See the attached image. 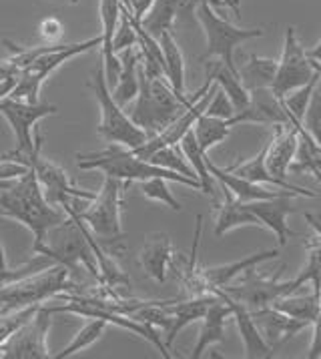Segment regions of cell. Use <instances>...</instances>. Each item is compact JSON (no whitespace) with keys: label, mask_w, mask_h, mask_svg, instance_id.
<instances>
[{"label":"cell","mask_w":321,"mask_h":359,"mask_svg":"<svg viewBox=\"0 0 321 359\" xmlns=\"http://www.w3.org/2000/svg\"><path fill=\"white\" fill-rule=\"evenodd\" d=\"M123 4V8H129V0H118Z\"/></svg>","instance_id":"f5cc1de1"},{"label":"cell","mask_w":321,"mask_h":359,"mask_svg":"<svg viewBox=\"0 0 321 359\" xmlns=\"http://www.w3.org/2000/svg\"><path fill=\"white\" fill-rule=\"evenodd\" d=\"M311 325H313V337H311V345H309V351H307V359H320L321 358V305H320V313H317L315 321H313Z\"/></svg>","instance_id":"f6af8a7d"},{"label":"cell","mask_w":321,"mask_h":359,"mask_svg":"<svg viewBox=\"0 0 321 359\" xmlns=\"http://www.w3.org/2000/svg\"><path fill=\"white\" fill-rule=\"evenodd\" d=\"M205 72L207 76H211L221 90L229 97V101L235 107V113H241L243 109H247L249 102H251V95L249 90L243 86V83L239 81V74L233 72L221 58L217 60H211L209 62L205 60Z\"/></svg>","instance_id":"83f0119b"},{"label":"cell","mask_w":321,"mask_h":359,"mask_svg":"<svg viewBox=\"0 0 321 359\" xmlns=\"http://www.w3.org/2000/svg\"><path fill=\"white\" fill-rule=\"evenodd\" d=\"M0 217L15 219L29 227L34 245L46 241V233L64 221V215L46 201L43 187L32 169L18 177L13 187L0 189Z\"/></svg>","instance_id":"7a4b0ae2"},{"label":"cell","mask_w":321,"mask_h":359,"mask_svg":"<svg viewBox=\"0 0 321 359\" xmlns=\"http://www.w3.org/2000/svg\"><path fill=\"white\" fill-rule=\"evenodd\" d=\"M307 57H309V60L313 62L315 71L321 74V39L317 41V44H315V46H311V48L307 50Z\"/></svg>","instance_id":"c3c4849f"},{"label":"cell","mask_w":321,"mask_h":359,"mask_svg":"<svg viewBox=\"0 0 321 359\" xmlns=\"http://www.w3.org/2000/svg\"><path fill=\"white\" fill-rule=\"evenodd\" d=\"M173 255H175L173 243L167 233H163V231L146 233L139 259H141V265H143L149 279H153L157 283H165Z\"/></svg>","instance_id":"44dd1931"},{"label":"cell","mask_w":321,"mask_h":359,"mask_svg":"<svg viewBox=\"0 0 321 359\" xmlns=\"http://www.w3.org/2000/svg\"><path fill=\"white\" fill-rule=\"evenodd\" d=\"M53 311L48 305H39L34 316L30 317L25 325L4 341L0 344V359H46L48 353V330H50V319Z\"/></svg>","instance_id":"5bb4252c"},{"label":"cell","mask_w":321,"mask_h":359,"mask_svg":"<svg viewBox=\"0 0 321 359\" xmlns=\"http://www.w3.org/2000/svg\"><path fill=\"white\" fill-rule=\"evenodd\" d=\"M315 74H317V71L307 57V50L299 43L295 29L287 27L285 39H283L281 58L278 60V72H275V79L271 85V93L278 99H283L285 95H289L295 88L307 85Z\"/></svg>","instance_id":"9a60e30c"},{"label":"cell","mask_w":321,"mask_h":359,"mask_svg":"<svg viewBox=\"0 0 321 359\" xmlns=\"http://www.w3.org/2000/svg\"><path fill=\"white\" fill-rule=\"evenodd\" d=\"M279 255V249H269V251H259V253H253L245 259H239L233 263H223L217 267H205L201 269L205 283L209 291L213 293V289L225 287L227 283H231L237 275H241L249 267H257L263 261H269V259H275Z\"/></svg>","instance_id":"4316f807"},{"label":"cell","mask_w":321,"mask_h":359,"mask_svg":"<svg viewBox=\"0 0 321 359\" xmlns=\"http://www.w3.org/2000/svg\"><path fill=\"white\" fill-rule=\"evenodd\" d=\"M121 58V74L117 79V85L111 88V95L113 99L125 107L127 102H131L137 95H139V60H141V53L135 50V46L131 48H125L123 53H118Z\"/></svg>","instance_id":"f1b7e54d"},{"label":"cell","mask_w":321,"mask_h":359,"mask_svg":"<svg viewBox=\"0 0 321 359\" xmlns=\"http://www.w3.org/2000/svg\"><path fill=\"white\" fill-rule=\"evenodd\" d=\"M153 2H155V0H129V8H127V11H129L137 20H143V16L151 11Z\"/></svg>","instance_id":"bcb514c9"},{"label":"cell","mask_w":321,"mask_h":359,"mask_svg":"<svg viewBox=\"0 0 321 359\" xmlns=\"http://www.w3.org/2000/svg\"><path fill=\"white\" fill-rule=\"evenodd\" d=\"M127 187H129L127 181L123 185L115 177H104L101 191L90 201L88 209L76 211L71 203H64L60 207L69 215L81 219L88 229H93L102 249L118 253L125 249V233L121 229V207H123V191Z\"/></svg>","instance_id":"5b68a950"},{"label":"cell","mask_w":321,"mask_h":359,"mask_svg":"<svg viewBox=\"0 0 321 359\" xmlns=\"http://www.w3.org/2000/svg\"><path fill=\"white\" fill-rule=\"evenodd\" d=\"M217 299L215 293H207L201 297H187V299H169L167 311L171 313V325L163 331V344L165 347H173L179 331L185 330L187 325L199 321L205 316L207 307Z\"/></svg>","instance_id":"d6986e66"},{"label":"cell","mask_w":321,"mask_h":359,"mask_svg":"<svg viewBox=\"0 0 321 359\" xmlns=\"http://www.w3.org/2000/svg\"><path fill=\"white\" fill-rule=\"evenodd\" d=\"M43 133H34V147L29 155L22 158V165H27L34 171L41 187H43L46 201L50 205H64V203H71L74 199L93 201L97 197V193L74 187L69 181V175L64 169H60L59 165H55L48 158L43 157Z\"/></svg>","instance_id":"7c38bea8"},{"label":"cell","mask_w":321,"mask_h":359,"mask_svg":"<svg viewBox=\"0 0 321 359\" xmlns=\"http://www.w3.org/2000/svg\"><path fill=\"white\" fill-rule=\"evenodd\" d=\"M90 229L87 225L69 215L62 223L46 233L48 243L44 241L41 245H32L34 253H43L53 257L57 263L64 265L69 269V273L74 271H87L99 285H102L101 271H99V263L95 257L93 245H90Z\"/></svg>","instance_id":"277c9868"},{"label":"cell","mask_w":321,"mask_h":359,"mask_svg":"<svg viewBox=\"0 0 321 359\" xmlns=\"http://www.w3.org/2000/svg\"><path fill=\"white\" fill-rule=\"evenodd\" d=\"M39 34L44 43H60L64 36V27L57 16H46L39 25Z\"/></svg>","instance_id":"ee69618b"},{"label":"cell","mask_w":321,"mask_h":359,"mask_svg":"<svg viewBox=\"0 0 321 359\" xmlns=\"http://www.w3.org/2000/svg\"><path fill=\"white\" fill-rule=\"evenodd\" d=\"M36 309H39V305H29V307L11 309V311L0 309V344H4L20 325H25L30 317L34 316Z\"/></svg>","instance_id":"60d3db41"},{"label":"cell","mask_w":321,"mask_h":359,"mask_svg":"<svg viewBox=\"0 0 321 359\" xmlns=\"http://www.w3.org/2000/svg\"><path fill=\"white\" fill-rule=\"evenodd\" d=\"M57 113H59V107L53 102H27L20 101V99H11V97L0 99V115L8 121V125L13 127L16 137L15 149L0 158L22 163V158L27 157L34 147V139L30 135L34 123L44 118V116L57 115Z\"/></svg>","instance_id":"4fadbf2b"},{"label":"cell","mask_w":321,"mask_h":359,"mask_svg":"<svg viewBox=\"0 0 321 359\" xmlns=\"http://www.w3.org/2000/svg\"><path fill=\"white\" fill-rule=\"evenodd\" d=\"M87 86L90 88V93L95 95L97 102H99L101 123H99L97 130L107 143L125 144L129 149H135V147L145 143L149 135L143 129H139L129 118V115L123 113V107L113 99L111 88L107 85L102 58H99V65L95 67V71L90 72Z\"/></svg>","instance_id":"8992f818"},{"label":"cell","mask_w":321,"mask_h":359,"mask_svg":"<svg viewBox=\"0 0 321 359\" xmlns=\"http://www.w3.org/2000/svg\"><path fill=\"white\" fill-rule=\"evenodd\" d=\"M295 197L297 195L287 193V195H279V197H271V199L245 203L249 211L259 219L261 227H267V229L275 233L281 247L287 243L289 237H297V233L289 229L287 223H285L287 215L295 211V207H292V201Z\"/></svg>","instance_id":"e0dca14e"},{"label":"cell","mask_w":321,"mask_h":359,"mask_svg":"<svg viewBox=\"0 0 321 359\" xmlns=\"http://www.w3.org/2000/svg\"><path fill=\"white\" fill-rule=\"evenodd\" d=\"M301 127L306 129L307 135L315 143L321 144V74L315 86H313V90H311V97H309V102H307Z\"/></svg>","instance_id":"f35d334b"},{"label":"cell","mask_w":321,"mask_h":359,"mask_svg":"<svg viewBox=\"0 0 321 359\" xmlns=\"http://www.w3.org/2000/svg\"><path fill=\"white\" fill-rule=\"evenodd\" d=\"M102 39L101 34L90 39V41H83V43L74 44H62L57 50L44 53L39 58H34L29 67H25L18 79H16L15 88L11 90V99H20L27 102H39L41 101V86L43 83L59 69L62 62H67L69 58L78 57L83 53H88L97 46H101Z\"/></svg>","instance_id":"30bf717a"},{"label":"cell","mask_w":321,"mask_h":359,"mask_svg":"<svg viewBox=\"0 0 321 359\" xmlns=\"http://www.w3.org/2000/svg\"><path fill=\"white\" fill-rule=\"evenodd\" d=\"M160 50L165 58V74L179 95H185V58L173 36V29L163 30L159 36Z\"/></svg>","instance_id":"f546056e"},{"label":"cell","mask_w":321,"mask_h":359,"mask_svg":"<svg viewBox=\"0 0 321 359\" xmlns=\"http://www.w3.org/2000/svg\"><path fill=\"white\" fill-rule=\"evenodd\" d=\"M107 330V323L102 321V319H97V317H93L90 321H88L87 325L83 327V330L78 331L76 335L73 337V341L67 345L62 351L59 353H55V355H50V358L55 359H67L74 355V353H78V351H83V349H87L88 345H93L99 337H101L102 333Z\"/></svg>","instance_id":"d590c367"},{"label":"cell","mask_w":321,"mask_h":359,"mask_svg":"<svg viewBox=\"0 0 321 359\" xmlns=\"http://www.w3.org/2000/svg\"><path fill=\"white\" fill-rule=\"evenodd\" d=\"M137 74H139V95H137V102L132 107L129 118L139 129L145 130L149 137L157 135L167 125H171L177 116L183 115L191 104L199 101L209 90V86L213 85V79L207 76L205 85L197 93L185 97V95H179L167 79L146 76L141 69V60H139Z\"/></svg>","instance_id":"6da1fadb"},{"label":"cell","mask_w":321,"mask_h":359,"mask_svg":"<svg viewBox=\"0 0 321 359\" xmlns=\"http://www.w3.org/2000/svg\"><path fill=\"white\" fill-rule=\"evenodd\" d=\"M217 295V293H215ZM231 313V305L225 302L223 297L217 295V299L211 303L205 311V316L201 317L203 323H201V330H199V337H197V344L193 347V353L191 359H199L203 355V351L213 344H223L225 341V325L229 321Z\"/></svg>","instance_id":"7402d4cb"},{"label":"cell","mask_w":321,"mask_h":359,"mask_svg":"<svg viewBox=\"0 0 321 359\" xmlns=\"http://www.w3.org/2000/svg\"><path fill=\"white\" fill-rule=\"evenodd\" d=\"M167 183H169V181L163 179V177H151V179L141 181V191H143V195H145L146 199L165 203V205H169L173 211H181L183 207H181V203L177 201V197L173 195V191L169 189Z\"/></svg>","instance_id":"ab89813d"},{"label":"cell","mask_w":321,"mask_h":359,"mask_svg":"<svg viewBox=\"0 0 321 359\" xmlns=\"http://www.w3.org/2000/svg\"><path fill=\"white\" fill-rule=\"evenodd\" d=\"M249 313L253 317L255 325L261 331L263 339L269 344V347L273 351L283 344H287L299 331L309 327V323H306V321H299V319L285 316V313H281L271 305H265V307H259V309H249Z\"/></svg>","instance_id":"2e32d148"},{"label":"cell","mask_w":321,"mask_h":359,"mask_svg":"<svg viewBox=\"0 0 321 359\" xmlns=\"http://www.w3.org/2000/svg\"><path fill=\"white\" fill-rule=\"evenodd\" d=\"M229 133H231V125H229L227 118L205 115V113L193 125V135H195L197 143L201 147V151H205V153L211 147L225 141L229 137Z\"/></svg>","instance_id":"836d02e7"},{"label":"cell","mask_w":321,"mask_h":359,"mask_svg":"<svg viewBox=\"0 0 321 359\" xmlns=\"http://www.w3.org/2000/svg\"><path fill=\"white\" fill-rule=\"evenodd\" d=\"M307 247V253H309V257H307V265L299 271V273L295 275V281L303 287L306 283H311L313 289L321 293V245L317 243V239L315 237H311L309 241L306 243Z\"/></svg>","instance_id":"74e56055"},{"label":"cell","mask_w":321,"mask_h":359,"mask_svg":"<svg viewBox=\"0 0 321 359\" xmlns=\"http://www.w3.org/2000/svg\"><path fill=\"white\" fill-rule=\"evenodd\" d=\"M15 85H16V79H6V81H0V99L8 97V95H11V90L15 88Z\"/></svg>","instance_id":"f907efd6"},{"label":"cell","mask_w":321,"mask_h":359,"mask_svg":"<svg viewBox=\"0 0 321 359\" xmlns=\"http://www.w3.org/2000/svg\"><path fill=\"white\" fill-rule=\"evenodd\" d=\"M149 163L163 167V169H169V171H175L179 175H185L189 179H197V172L189 165V161L185 158L183 151L175 149V144H169V147H160L157 149L151 157L146 158ZM199 181V179H197ZM201 183V181H199Z\"/></svg>","instance_id":"e575fe53"},{"label":"cell","mask_w":321,"mask_h":359,"mask_svg":"<svg viewBox=\"0 0 321 359\" xmlns=\"http://www.w3.org/2000/svg\"><path fill=\"white\" fill-rule=\"evenodd\" d=\"M303 217H306V221L309 223V227L315 231V239L321 245V217L313 215V213H306Z\"/></svg>","instance_id":"681fc988"},{"label":"cell","mask_w":321,"mask_h":359,"mask_svg":"<svg viewBox=\"0 0 321 359\" xmlns=\"http://www.w3.org/2000/svg\"><path fill=\"white\" fill-rule=\"evenodd\" d=\"M283 271H285V265H281L275 275L259 273L255 271V267H249L241 273L243 277L239 279V283L235 285L227 283L225 287H221V291L235 302L243 303L247 309H259L265 305H271L283 295H289L297 289H301V285L295 281V277L289 281H281Z\"/></svg>","instance_id":"8fae6325"},{"label":"cell","mask_w":321,"mask_h":359,"mask_svg":"<svg viewBox=\"0 0 321 359\" xmlns=\"http://www.w3.org/2000/svg\"><path fill=\"white\" fill-rule=\"evenodd\" d=\"M195 16L201 25L207 39V48L199 57L201 62L209 60V58H221L229 69L237 72V65H235V48L239 44L251 39H259L265 34V29H239L231 25L229 20L221 18L215 8L207 2V0H199L195 6ZM239 74V72H237Z\"/></svg>","instance_id":"52a82bcc"},{"label":"cell","mask_w":321,"mask_h":359,"mask_svg":"<svg viewBox=\"0 0 321 359\" xmlns=\"http://www.w3.org/2000/svg\"><path fill=\"white\" fill-rule=\"evenodd\" d=\"M301 127V125H299ZM299 127H283L275 125L273 135L267 139V153H265V165L271 175L278 179L287 181V172L295 157V149L299 141Z\"/></svg>","instance_id":"ac0fdd59"},{"label":"cell","mask_w":321,"mask_h":359,"mask_svg":"<svg viewBox=\"0 0 321 359\" xmlns=\"http://www.w3.org/2000/svg\"><path fill=\"white\" fill-rule=\"evenodd\" d=\"M6 267V255H4V243H2V237H0V269Z\"/></svg>","instance_id":"816d5d0a"},{"label":"cell","mask_w":321,"mask_h":359,"mask_svg":"<svg viewBox=\"0 0 321 359\" xmlns=\"http://www.w3.org/2000/svg\"><path fill=\"white\" fill-rule=\"evenodd\" d=\"M69 2H71V4H78V0H69Z\"/></svg>","instance_id":"db71d44e"},{"label":"cell","mask_w":321,"mask_h":359,"mask_svg":"<svg viewBox=\"0 0 321 359\" xmlns=\"http://www.w3.org/2000/svg\"><path fill=\"white\" fill-rule=\"evenodd\" d=\"M0 309H2V307H0Z\"/></svg>","instance_id":"11a10c76"},{"label":"cell","mask_w":321,"mask_h":359,"mask_svg":"<svg viewBox=\"0 0 321 359\" xmlns=\"http://www.w3.org/2000/svg\"><path fill=\"white\" fill-rule=\"evenodd\" d=\"M265 153H267V141H265V144L261 147V151H259L255 157L249 158L245 163L231 165L227 171L233 172L237 177H243V179H247L251 183H269V185H273V187L293 191V193H297L299 197H307V199H317V197H320V193H315V191L297 187V185H292L289 181H285V179H278L275 175H271L269 169H267V165H265Z\"/></svg>","instance_id":"603a6c76"},{"label":"cell","mask_w":321,"mask_h":359,"mask_svg":"<svg viewBox=\"0 0 321 359\" xmlns=\"http://www.w3.org/2000/svg\"><path fill=\"white\" fill-rule=\"evenodd\" d=\"M74 287L76 283L69 281V269L60 263H55L41 273L0 287V307L4 311H11L29 305H41L43 302L55 299L62 291H71Z\"/></svg>","instance_id":"ba28073f"},{"label":"cell","mask_w":321,"mask_h":359,"mask_svg":"<svg viewBox=\"0 0 321 359\" xmlns=\"http://www.w3.org/2000/svg\"><path fill=\"white\" fill-rule=\"evenodd\" d=\"M321 305V295L313 289L311 293L306 295H283L275 302L271 303V307H275L278 311L285 313V316L293 317V319H299V321H306V323H313L315 317L320 313Z\"/></svg>","instance_id":"1f68e13d"},{"label":"cell","mask_w":321,"mask_h":359,"mask_svg":"<svg viewBox=\"0 0 321 359\" xmlns=\"http://www.w3.org/2000/svg\"><path fill=\"white\" fill-rule=\"evenodd\" d=\"M205 115L219 116V118H231V116L235 115V107L231 104L229 97L221 90L219 86H217V90L213 93L211 101H209V104H207Z\"/></svg>","instance_id":"7bdbcfd3"},{"label":"cell","mask_w":321,"mask_h":359,"mask_svg":"<svg viewBox=\"0 0 321 359\" xmlns=\"http://www.w3.org/2000/svg\"><path fill=\"white\" fill-rule=\"evenodd\" d=\"M57 299H60V302L64 303H62V305H48L53 313H74V316L88 317V319H93V317L102 319L107 325L113 323V325H117V327H123V330L131 331L135 335L143 337L145 341H149V344L159 351L163 358L171 359L169 349L165 347L163 339H160V333L155 330V327H151V325H146V323H141V321H137V319H132V317L129 316L117 313V311H113V309H109V307H102L101 303L93 302V299H90L88 295H85V293L62 291V293L57 295Z\"/></svg>","instance_id":"9c48e42d"},{"label":"cell","mask_w":321,"mask_h":359,"mask_svg":"<svg viewBox=\"0 0 321 359\" xmlns=\"http://www.w3.org/2000/svg\"><path fill=\"white\" fill-rule=\"evenodd\" d=\"M137 32L132 29L131 22V13L127 8H123L121 4V18L117 22V29L113 32V39H111V46H113V53L118 55L123 53L125 48H131V46H137Z\"/></svg>","instance_id":"b9f144b4"},{"label":"cell","mask_w":321,"mask_h":359,"mask_svg":"<svg viewBox=\"0 0 321 359\" xmlns=\"http://www.w3.org/2000/svg\"><path fill=\"white\" fill-rule=\"evenodd\" d=\"M55 263H57V261H55L53 257L39 253L36 257L29 259L27 263L18 265V267H15V269H8V267H4V269H0V287H4V285H11V283L20 281V279H25V277H30V275L41 273V271H44V269L53 267Z\"/></svg>","instance_id":"8d00e7d4"},{"label":"cell","mask_w":321,"mask_h":359,"mask_svg":"<svg viewBox=\"0 0 321 359\" xmlns=\"http://www.w3.org/2000/svg\"><path fill=\"white\" fill-rule=\"evenodd\" d=\"M207 163V169L209 172L215 177V181L221 183L223 187H227L235 195V199H239L241 203H251V201H261V199H271V197H279V195H287V193H293V191H269V189L261 187L259 183H251L243 177H237L233 172H229L227 169H221L217 167L211 158H205ZM297 195V193H293ZM299 197V195H297Z\"/></svg>","instance_id":"cb8c5ba5"},{"label":"cell","mask_w":321,"mask_h":359,"mask_svg":"<svg viewBox=\"0 0 321 359\" xmlns=\"http://www.w3.org/2000/svg\"><path fill=\"white\" fill-rule=\"evenodd\" d=\"M20 69L8 60H0V81H6V79H18Z\"/></svg>","instance_id":"7dc6e473"},{"label":"cell","mask_w":321,"mask_h":359,"mask_svg":"<svg viewBox=\"0 0 321 359\" xmlns=\"http://www.w3.org/2000/svg\"><path fill=\"white\" fill-rule=\"evenodd\" d=\"M213 293H217L219 297H223L225 302L231 305V313H233L235 323H237V330L241 335V341H243V349H245V358L247 359H269L273 358V349L269 347V344L263 339L261 331L255 325L253 317L249 313V309L243 303L235 302L231 297H227L221 289H213Z\"/></svg>","instance_id":"ffe728a7"},{"label":"cell","mask_w":321,"mask_h":359,"mask_svg":"<svg viewBox=\"0 0 321 359\" xmlns=\"http://www.w3.org/2000/svg\"><path fill=\"white\" fill-rule=\"evenodd\" d=\"M237 72H239V81L249 93L257 88H271L278 72V60L249 55L247 62L241 69H237Z\"/></svg>","instance_id":"4dcf8cb0"},{"label":"cell","mask_w":321,"mask_h":359,"mask_svg":"<svg viewBox=\"0 0 321 359\" xmlns=\"http://www.w3.org/2000/svg\"><path fill=\"white\" fill-rule=\"evenodd\" d=\"M76 165L83 171H90L97 169L102 171L107 177H115L118 181H145L151 177H163L167 181L173 183H181L187 187L199 189L201 191V183L197 179H189L185 175H179L175 171L157 167L149 161L139 158L132 153L129 147L118 143H109L101 151H93V153H78L76 155Z\"/></svg>","instance_id":"3957f363"},{"label":"cell","mask_w":321,"mask_h":359,"mask_svg":"<svg viewBox=\"0 0 321 359\" xmlns=\"http://www.w3.org/2000/svg\"><path fill=\"white\" fill-rule=\"evenodd\" d=\"M179 143H181V151H183L185 158L189 161V165L195 169V172H197V179L201 181V191L207 193V195H211V197L215 199V197H217L215 177H213V175L209 172V169H207V163H205L207 153L201 151V147H199L195 135H193V129L187 130Z\"/></svg>","instance_id":"d6a6232c"},{"label":"cell","mask_w":321,"mask_h":359,"mask_svg":"<svg viewBox=\"0 0 321 359\" xmlns=\"http://www.w3.org/2000/svg\"><path fill=\"white\" fill-rule=\"evenodd\" d=\"M221 193H223V203H215V235L221 237L229 231L237 229V227H247V225H257L261 227L259 219L253 215L245 207V203L235 199V195L227 187H223L219 183Z\"/></svg>","instance_id":"484cf974"},{"label":"cell","mask_w":321,"mask_h":359,"mask_svg":"<svg viewBox=\"0 0 321 359\" xmlns=\"http://www.w3.org/2000/svg\"><path fill=\"white\" fill-rule=\"evenodd\" d=\"M199 0H155L151 11L143 16L141 25L153 36H159L163 30L173 29L179 16L193 15Z\"/></svg>","instance_id":"d4e9b609"}]
</instances>
